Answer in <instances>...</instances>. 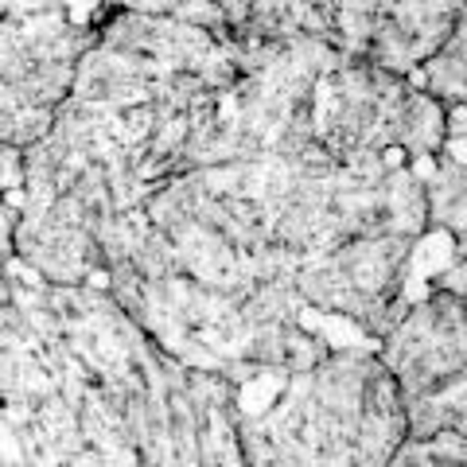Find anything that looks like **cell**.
I'll list each match as a JSON object with an SVG mask.
<instances>
[{"label": "cell", "mask_w": 467, "mask_h": 467, "mask_svg": "<svg viewBox=\"0 0 467 467\" xmlns=\"http://www.w3.org/2000/svg\"><path fill=\"white\" fill-rule=\"evenodd\" d=\"M180 257L211 285H234L242 276V265L234 261V254L207 230H195V226L180 230Z\"/></svg>", "instance_id": "1"}, {"label": "cell", "mask_w": 467, "mask_h": 467, "mask_svg": "<svg viewBox=\"0 0 467 467\" xmlns=\"http://www.w3.org/2000/svg\"><path fill=\"white\" fill-rule=\"evenodd\" d=\"M207 183L214 192H238L245 199H276V195L288 192L292 171L281 164V160H265V164L238 168V171H211Z\"/></svg>", "instance_id": "2"}, {"label": "cell", "mask_w": 467, "mask_h": 467, "mask_svg": "<svg viewBox=\"0 0 467 467\" xmlns=\"http://www.w3.org/2000/svg\"><path fill=\"white\" fill-rule=\"evenodd\" d=\"M300 324L304 327H312V331H319L324 339L331 343V347H358V350H378V343L374 339H367L355 324H350L347 316H324V312H312V308H304L300 312Z\"/></svg>", "instance_id": "3"}, {"label": "cell", "mask_w": 467, "mask_h": 467, "mask_svg": "<svg viewBox=\"0 0 467 467\" xmlns=\"http://www.w3.org/2000/svg\"><path fill=\"white\" fill-rule=\"evenodd\" d=\"M281 389H285V374L281 370H265L261 378H254V382H245L242 393H238L242 413L245 417H265L273 409V401L281 398Z\"/></svg>", "instance_id": "4"}, {"label": "cell", "mask_w": 467, "mask_h": 467, "mask_svg": "<svg viewBox=\"0 0 467 467\" xmlns=\"http://www.w3.org/2000/svg\"><path fill=\"white\" fill-rule=\"evenodd\" d=\"M451 257H456V242H451V234H429V238L417 245V254H413V276H409V281H425V276L448 269Z\"/></svg>", "instance_id": "5"}, {"label": "cell", "mask_w": 467, "mask_h": 467, "mask_svg": "<svg viewBox=\"0 0 467 467\" xmlns=\"http://www.w3.org/2000/svg\"><path fill=\"white\" fill-rule=\"evenodd\" d=\"M86 432L94 436V441L106 448L109 460H121V463H133V456H125L121 448H117V429H113V417L106 413V405L98 398H86Z\"/></svg>", "instance_id": "6"}, {"label": "cell", "mask_w": 467, "mask_h": 467, "mask_svg": "<svg viewBox=\"0 0 467 467\" xmlns=\"http://www.w3.org/2000/svg\"><path fill=\"white\" fill-rule=\"evenodd\" d=\"M389 257H393V250L386 242L362 245V250L355 254V281H358V288H378L382 285L386 273H389Z\"/></svg>", "instance_id": "7"}, {"label": "cell", "mask_w": 467, "mask_h": 467, "mask_svg": "<svg viewBox=\"0 0 467 467\" xmlns=\"http://www.w3.org/2000/svg\"><path fill=\"white\" fill-rule=\"evenodd\" d=\"M389 214L398 230H417L420 226V199L409 187V175H393V192H389Z\"/></svg>", "instance_id": "8"}, {"label": "cell", "mask_w": 467, "mask_h": 467, "mask_svg": "<svg viewBox=\"0 0 467 467\" xmlns=\"http://www.w3.org/2000/svg\"><path fill=\"white\" fill-rule=\"evenodd\" d=\"M43 432H47V441L58 448H70L78 436V425H75V417H70V409L63 401H55L51 393H47V409H43Z\"/></svg>", "instance_id": "9"}, {"label": "cell", "mask_w": 467, "mask_h": 467, "mask_svg": "<svg viewBox=\"0 0 467 467\" xmlns=\"http://www.w3.org/2000/svg\"><path fill=\"white\" fill-rule=\"evenodd\" d=\"M207 448L214 451V460H223V463L238 460V451H234V441H230V429H226L223 413H211V444H207Z\"/></svg>", "instance_id": "10"}, {"label": "cell", "mask_w": 467, "mask_h": 467, "mask_svg": "<svg viewBox=\"0 0 467 467\" xmlns=\"http://www.w3.org/2000/svg\"><path fill=\"white\" fill-rule=\"evenodd\" d=\"M55 32H58V16H39V20H32L24 27V39H47Z\"/></svg>", "instance_id": "11"}, {"label": "cell", "mask_w": 467, "mask_h": 467, "mask_svg": "<svg viewBox=\"0 0 467 467\" xmlns=\"http://www.w3.org/2000/svg\"><path fill=\"white\" fill-rule=\"evenodd\" d=\"M417 175H432V160H429V156L417 160Z\"/></svg>", "instance_id": "12"}, {"label": "cell", "mask_w": 467, "mask_h": 467, "mask_svg": "<svg viewBox=\"0 0 467 467\" xmlns=\"http://www.w3.org/2000/svg\"><path fill=\"white\" fill-rule=\"evenodd\" d=\"M386 164H389V168H398V164H401V152H398V149H389V152H386Z\"/></svg>", "instance_id": "13"}]
</instances>
